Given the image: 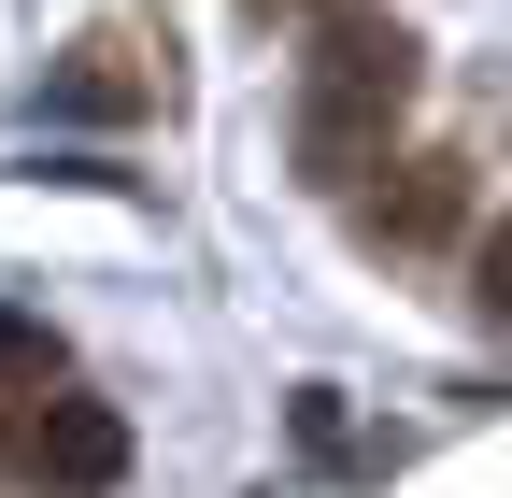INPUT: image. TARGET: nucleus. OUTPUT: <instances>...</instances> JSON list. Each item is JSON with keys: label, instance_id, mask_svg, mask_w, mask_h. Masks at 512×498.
<instances>
[{"label": "nucleus", "instance_id": "nucleus-1", "mask_svg": "<svg viewBox=\"0 0 512 498\" xmlns=\"http://www.w3.org/2000/svg\"><path fill=\"white\" fill-rule=\"evenodd\" d=\"M413 86H427V57H413L399 15H328V29H313V57H299V114H285L299 171H313V185L384 171V129L413 114Z\"/></svg>", "mask_w": 512, "mask_h": 498}, {"label": "nucleus", "instance_id": "nucleus-2", "mask_svg": "<svg viewBox=\"0 0 512 498\" xmlns=\"http://www.w3.org/2000/svg\"><path fill=\"white\" fill-rule=\"evenodd\" d=\"M0 470L43 484V498H100L128 470V413L72 399V385H29V399H0Z\"/></svg>", "mask_w": 512, "mask_h": 498}, {"label": "nucleus", "instance_id": "nucleus-3", "mask_svg": "<svg viewBox=\"0 0 512 498\" xmlns=\"http://www.w3.org/2000/svg\"><path fill=\"white\" fill-rule=\"evenodd\" d=\"M441 228H456V157H413L384 200V242H441Z\"/></svg>", "mask_w": 512, "mask_h": 498}, {"label": "nucleus", "instance_id": "nucleus-4", "mask_svg": "<svg viewBox=\"0 0 512 498\" xmlns=\"http://www.w3.org/2000/svg\"><path fill=\"white\" fill-rule=\"evenodd\" d=\"M29 385H57V342H43V314L0 299V399H29Z\"/></svg>", "mask_w": 512, "mask_h": 498}, {"label": "nucleus", "instance_id": "nucleus-5", "mask_svg": "<svg viewBox=\"0 0 512 498\" xmlns=\"http://www.w3.org/2000/svg\"><path fill=\"white\" fill-rule=\"evenodd\" d=\"M114 57H128V43H86V57H72V72H57V100H72V114H128V100H143V86H128V72H114Z\"/></svg>", "mask_w": 512, "mask_h": 498}, {"label": "nucleus", "instance_id": "nucleus-6", "mask_svg": "<svg viewBox=\"0 0 512 498\" xmlns=\"http://www.w3.org/2000/svg\"><path fill=\"white\" fill-rule=\"evenodd\" d=\"M470 285H484V314H498V328H512V214H498V228H484V242H470Z\"/></svg>", "mask_w": 512, "mask_h": 498}, {"label": "nucleus", "instance_id": "nucleus-7", "mask_svg": "<svg viewBox=\"0 0 512 498\" xmlns=\"http://www.w3.org/2000/svg\"><path fill=\"white\" fill-rule=\"evenodd\" d=\"M328 15H370V0H328Z\"/></svg>", "mask_w": 512, "mask_h": 498}]
</instances>
